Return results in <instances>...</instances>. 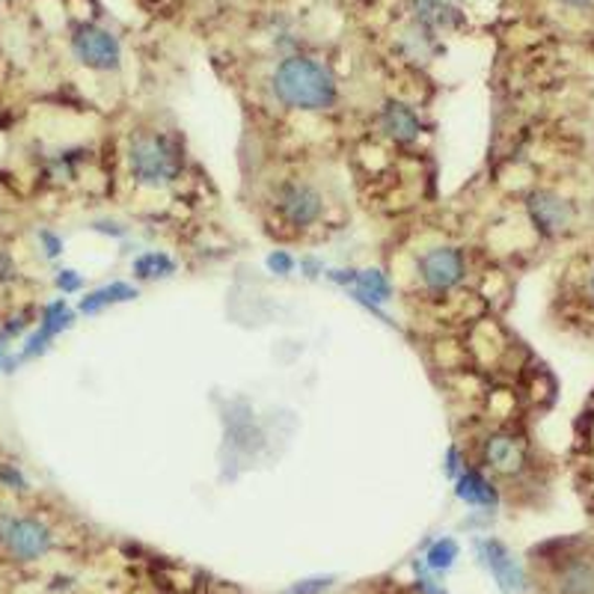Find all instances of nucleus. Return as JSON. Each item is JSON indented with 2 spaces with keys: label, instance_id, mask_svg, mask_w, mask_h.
<instances>
[{
  "label": "nucleus",
  "instance_id": "f257e3e1",
  "mask_svg": "<svg viewBox=\"0 0 594 594\" xmlns=\"http://www.w3.org/2000/svg\"><path fill=\"white\" fill-rule=\"evenodd\" d=\"M271 90L282 108L303 113L330 111L339 101V83L333 78V71L324 63L313 57H285L273 69Z\"/></svg>",
  "mask_w": 594,
  "mask_h": 594
},
{
  "label": "nucleus",
  "instance_id": "f03ea898",
  "mask_svg": "<svg viewBox=\"0 0 594 594\" xmlns=\"http://www.w3.org/2000/svg\"><path fill=\"white\" fill-rule=\"evenodd\" d=\"M128 170L143 188H167L182 179V143L164 132H137L128 143Z\"/></svg>",
  "mask_w": 594,
  "mask_h": 594
},
{
  "label": "nucleus",
  "instance_id": "7ed1b4c3",
  "mask_svg": "<svg viewBox=\"0 0 594 594\" xmlns=\"http://www.w3.org/2000/svg\"><path fill=\"white\" fill-rule=\"evenodd\" d=\"M0 550L15 562H40L54 550V533L40 517L0 508Z\"/></svg>",
  "mask_w": 594,
  "mask_h": 594
},
{
  "label": "nucleus",
  "instance_id": "20e7f679",
  "mask_svg": "<svg viewBox=\"0 0 594 594\" xmlns=\"http://www.w3.org/2000/svg\"><path fill=\"white\" fill-rule=\"evenodd\" d=\"M473 550L479 564H482L487 574L494 576L500 594L529 592V576H526L524 564L514 559L512 550H508L500 538H475Z\"/></svg>",
  "mask_w": 594,
  "mask_h": 594
},
{
  "label": "nucleus",
  "instance_id": "39448f33",
  "mask_svg": "<svg viewBox=\"0 0 594 594\" xmlns=\"http://www.w3.org/2000/svg\"><path fill=\"white\" fill-rule=\"evenodd\" d=\"M75 60L92 71H116L122 66V45L111 31L99 24H81L71 33Z\"/></svg>",
  "mask_w": 594,
  "mask_h": 594
},
{
  "label": "nucleus",
  "instance_id": "423d86ee",
  "mask_svg": "<svg viewBox=\"0 0 594 594\" xmlns=\"http://www.w3.org/2000/svg\"><path fill=\"white\" fill-rule=\"evenodd\" d=\"M416 273L432 294H446L458 289L467 277V259L458 247H432L419 256Z\"/></svg>",
  "mask_w": 594,
  "mask_h": 594
},
{
  "label": "nucleus",
  "instance_id": "0eeeda50",
  "mask_svg": "<svg viewBox=\"0 0 594 594\" xmlns=\"http://www.w3.org/2000/svg\"><path fill=\"white\" fill-rule=\"evenodd\" d=\"M277 212L289 226H298V229H306L313 223L322 221L324 214V197L322 191L310 182H282L277 188Z\"/></svg>",
  "mask_w": 594,
  "mask_h": 594
},
{
  "label": "nucleus",
  "instance_id": "6e6552de",
  "mask_svg": "<svg viewBox=\"0 0 594 594\" xmlns=\"http://www.w3.org/2000/svg\"><path fill=\"white\" fill-rule=\"evenodd\" d=\"M526 214H529L535 229L547 235V238L562 235V232L571 229V223H574V205L553 191H535L533 197L526 200Z\"/></svg>",
  "mask_w": 594,
  "mask_h": 594
},
{
  "label": "nucleus",
  "instance_id": "1a4fd4ad",
  "mask_svg": "<svg viewBox=\"0 0 594 594\" xmlns=\"http://www.w3.org/2000/svg\"><path fill=\"white\" fill-rule=\"evenodd\" d=\"M378 125H381V132L390 137L393 143H402V146H411V143L419 141V134H423V120H419V113L413 111L407 101L390 99L378 113Z\"/></svg>",
  "mask_w": 594,
  "mask_h": 594
},
{
  "label": "nucleus",
  "instance_id": "9d476101",
  "mask_svg": "<svg viewBox=\"0 0 594 594\" xmlns=\"http://www.w3.org/2000/svg\"><path fill=\"white\" fill-rule=\"evenodd\" d=\"M482 461L484 467H491L494 473L514 475L524 470L526 452L517 437L512 434H491L482 444Z\"/></svg>",
  "mask_w": 594,
  "mask_h": 594
},
{
  "label": "nucleus",
  "instance_id": "9b49d317",
  "mask_svg": "<svg viewBox=\"0 0 594 594\" xmlns=\"http://www.w3.org/2000/svg\"><path fill=\"white\" fill-rule=\"evenodd\" d=\"M348 289H351V298L360 303V306H366L369 313H378L383 322H390V318L381 313V303H386L393 298V282L386 280V273L378 271V268L357 271V277H354V282Z\"/></svg>",
  "mask_w": 594,
  "mask_h": 594
},
{
  "label": "nucleus",
  "instance_id": "f8f14e48",
  "mask_svg": "<svg viewBox=\"0 0 594 594\" xmlns=\"http://www.w3.org/2000/svg\"><path fill=\"white\" fill-rule=\"evenodd\" d=\"M455 496L461 503L473 505V508H484V512H494L496 505H500V494H496L494 482L484 473H479V470H467V467L455 479Z\"/></svg>",
  "mask_w": 594,
  "mask_h": 594
},
{
  "label": "nucleus",
  "instance_id": "ddd939ff",
  "mask_svg": "<svg viewBox=\"0 0 594 594\" xmlns=\"http://www.w3.org/2000/svg\"><path fill=\"white\" fill-rule=\"evenodd\" d=\"M455 21H458V10L452 0H416L413 3V27L428 36L452 27Z\"/></svg>",
  "mask_w": 594,
  "mask_h": 594
},
{
  "label": "nucleus",
  "instance_id": "4468645a",
  "mask_svg": "<svg viewBox=\"0 0 594 594\" xmlns=\"http://www.w3.org/2000/svg\"><path fill=\"white\" fill-rule=\"evenodd\" d=\"M134 298H137V289H134L132 282H111V285H101V289H96V292L83 294L78 313L99 315L101 310L116 306V303H128V301H134Z\"/></svg>",
  "mask_w": 594,
  "mask_h": 594
},
{
  "label": "nucleus",
  "instance_id": "2eb2a0df",
  "mask_svg": "<svg viewBox=\"0 0 594 594\" xmlns=\"http://www.w3.org/2000/svg\"><path fill=\"white\" fill-rule=\"evenodd\" d=\"M559 594H594V564L585 559H571L556 574Z\"/></svg>",
  "mask_w": 594,
  "mask_h": 594
},
{
  "label": "nucleus",
  "instance_id": "dca6fc26",
  "mask_svg": "<svg viewBox=\"0 0 594 594\" xmlns=\"http://www.w3.org/2000/svg\"><path fill=\"white\" fill-rule=\"evenodd\" d=\"M458 559H461V545L455 541L452 535H444V538H437L428 550H425L423 562L425 568L432 571V574L437 576H446L449 571H452L455 564H458Z\"/></svg>",
  "mask_w": 594,
  "mask_h": 594
},
{
  "label": "nucleus",
  "instance_id": "f3484780",
  "mask_svg": "<svg viewBox=\"0 0 594 594\" xmlns=\"http://www.w3.org/2000/svg\"><path fill=\"white\" fill-rule=\"evenodd\" d=\"M132 271H134V277H137V280H143V282L164 280V277L176 273V259H172L170 253H164V250L141 253V256L134 259Z\"/></svg>",
  "mask_w": 594,
  "mask_h": 594
},
{
  "label": "nucleus",
  "instance_id": "a211bd4d",
  "mask_svg": "<svg viewBox=\"0 0 594 594\" xmlns=\"http://www.w3.org/2000/svg\"><path fill=\"white\" fill-rule=\"evenodd\" d=\"M75 324V313H71V306L66 303V298H57V301H51L42 306L40 315V330L48 336V339H57L60 333H66Z\"/></svg>",
  "mask_w": 594,
  "mask_h": 594
},
{
  "label": "nucleus",
  "instance_id": "6ab92c4d",
  "mask_svg": "<svg viewBox=\"0 0 594 594\" xmlns=\"http://www.w3.org/2000/svg\"><path fill=\"white\" fill-rule=\"evenodd\" d=\"M413 589L416 594H449L446 592V585L440 583V576L432 574L428 568H425L423 559H413Z\"/></svg>",
  "mask_w": 594,
  "mask_h": 594
},
{
  "label": "nucleus",
  "instance_id": "aec40b11",
  "mask_svg": "<svg viewBox=\"0 0 594 594\" xmlns=\"http://www.w3.org/2000/svg\"><path fill=\"white\" fill-rule=\"evenodd\" d=\"M0 487H7L12 494H27L31 491V482H27V475L21 470L19 463L3 461L0 463Z\"/></svg>",
  "mask_w": 594,
  "mask_h": 594
},
{
  "label": "nucleus",
  "instance_id": "412c9836",
  "mask_svg": "<svg viewBox=\"0 0 594 594\" xmlns=\"http://www.w3.org/2000/svg\"><path fill=\"white\" fill-rule=\"evenodd\" d=\"M336 583V576H306V580H298L289 589H282L280 594H327Z\"/></svg>",
  "mask_w": 594,
  "mask_h": 594
},
{
  "label": "nucleus",
  "instance_id": "4be33fe9",
  "mask_svg": "<svg viewBox=\"0 0 594 594\" xmlns=\"http://www.w3.org/2000/svg\"><path fill=\"white\" fill-rule=\"evenodd\" d=\"M36 242H40V250L45 259H60L63 250H66V244H63L60 235H57V232H51V229L36 232Z\"/></svg>",
  "mask_w": 594,
  "mask_h": 594
},
{
  "label": "nucleus",
  "instance_id": "5701e85b",
  "mask_svg": "<svg viewBox=\"0 0 594 594\" xmlns=\"http://www.w3.org/2000/svg\"><path fill=\"white\" fill-rule=\"evenodd\" d=\"M54 285L60 289L63 294H78L83 289V277L78 271H71V268H63L54 277Z\"/></svg>",
  "mask_w": 594,
  "mask_h": 594
},
{
  "label": "nucleus",
  "instance_id": "b1692460",
  "mask_svg": "<svg viewBox=\"0 0 594 594\" xmlns=\"http://www.w3.org/2000/svg\"><path fill=\"white\" fill-rule=\"evenodd\" d=\"M294 256H289L285 250H273L271 256H268V271L277 273V277H289V273L294 271Z\"/></svg>",
  "mask_w": 594,
  "mask_h": 594
},
{
  "label": "nucleus",
  "instance_id": "393cba45",
  "mask_svg": "<svg viewBox=\"0 0 594 594\" xmlns=\"http://www.w3.org/2000/svg\"><path fill=\"white\" fill-rule=\"evenodd\" d=\"M15 280H19V262L10 250L0 247V285H10Z\"/></svg>",
  "mask_w": 594,
  "mask_h": 594
},
{
  "label": "nucleus",
  "instance_id": "a878e982",
  "mask_svg": "<svg viewBox=\"0 0 594 594\" xmlns=\"http://www.w3.org/2000/svg\"><path fill=\"white\" fill-rule=\"evenodd\" d=\"M15 369H19V360L12 354V339L0 330V372H15Z\"/></svg>",
  "mask_w": 594,
  "mask_h": 594
},
{
  "label": "nucleus",
  "instance_id": "bb28decb",
  "mask_svg": "<svg viewBox=\"0 0 594 594\" xmlns=\"http://www.w3.org/2000/svg\"><path fill=\"white\" fill-rule=\"evenodd\" d=\"M27 324H31V315H27V313H19V315H12L10 322L3 324V327H0V330L7 333V336H10V339H19L21 333L27 330Z\"/></svg>",
  "mask_w": 594,
  "mask_h": 594
},
{
  "label": "nucleus",
  "instance_id": "cd10ccee",
  "mask_svg": "<svg viewBox=\"0 0 594 594\" xmlns=\"http://www.w3.org/2000/svg\"><path fill=\"white\" fill-rule=\"evenodd\" d=\"M92 229L104 232V235H111V238H125V235H128V229L116 221H96L92 223Z\"/></svg>",
  "mask_w": 594,
  "mask_h": 594
},
{
  "label": "nucleus",
  "instance_id": "c85d7f7f",
  "mask_svg": "<svg viewBox=\"0 0 594 594\" xmlns=\"http://www.w3.org/2000/svg\"><path fill=\"white\" fill-rule=\"evenodd\" d=\"M446 475H449V479H458V475H461V470H463V463H461V452H458V449H449V455H446Z\"/></svg>",
  "mask_w": 594,
  "mask_h": 594
},
{
  "label": "nucleus",
  "instance_id": "c756f323",
  "mask_svg": "<svg viewBox=\"0 0 594 594\" xmlns=\"http://www.w3.org/2000/svg\"><path fill=\"white\" fill-rule=\"evenodd\" d=\"M301 271L306 273V277H318V273H324V265L318 262V259H303Z\"/></svg>",
  "mask_w": 594,
  "mask_h": 594
},
{
  "label": "nucleus",
  "instance_id": "7c9ffc66",
  "mask_svg": "<svg viewBox=\"0 0 594 594\" xmlns=\"http://www.w3.org/2000/svg\"><path fill=\"white\" fill-rule=\"evenodd\" d=\"M556 3H562L568 10H589L594 0H556Z\"/></svg>",
  "mask_w": 594,
  "mask_h": 594
},
{
  "label": "nucleus",
  "instance_id": "2f4dec72",
  "mask_svg": "<svg viewBox=\"0 0 594 594\" xmlns=\"http://www.w3.org/2000/svg\"><path fill=\"white\" fill-rule=\"evenodd\" d=\"M585 294H589V301L594 303V265L589 268V277H585Z\"/></svg>",
  "mask_w": 594,
  "mask_h": 594
}]
</instances>
